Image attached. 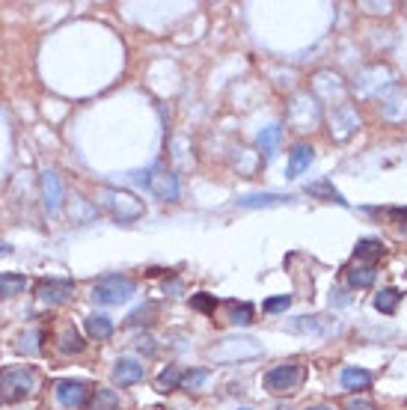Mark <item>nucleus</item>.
<instances>
[{
  "label": "nucleus",
  "mask_w": 407,
  "mask_h": 410,
  "mask_svg": "<svg viewBox=\"0 0 407 410\" xmlns=\"http://www.w3.org/2000/svg\"><path fill=\"white\" fill-rule=\"evenodd\" d=\"M292 196H283V194H247L238 199V205H244V208H267V205H283V203H289Z\"/></svg>",
  "instance_id": "obj_12"
},
{
  "label": "nucleus",
  "mask_w": 407,
  "mask_h": 410,
  "mask_svg": "<svg viewBox=\"0 0 407 410\" xmlns=\"http://www.w3.org/2000/svg\"><path fill=\"white\" fill-rule=\"evenodd\" d=\"M191 306H193V309H200V313H214L217 301H214L211 295H193V297H191Z\"/></svg>",
  "instance_id": "obj_27"
},
{
  "label": "nucleus",
  "mask_w": 407,
  "mask_h": 410,
  "mask_svg": "<svg viewBox=\"0 0 407 410\" xmlns=\"http://www.w3.org/2000/svg\"><path fill=\"white\" fill-rule=\"evenodd\" d=\"M241 410H250V407H241Z\"/></svg>",
  "instance_id": "obj_35"
},
{
  "label": "nucleus",
  "mask_w": 407,
  "mask_h": 410,
  "mask_svg": "<svg viewBox=\"0 0 407 410\" xmlns=\"http://www.w3.org/2000/svg\"><path fill=\"white\" fill-rule=\"evenodd\" d=\"M33 386H36V378L30 369H6V372H0V398L3 402H18Z\"/></svg>",
  "instance_id": "obj_3"
},
{
  "label": "nucleus",
  "mask_w": 407,
  "mask_h": 410,
  "mask_svg": "<svg viewBox=\"0 0 407 410\" xmlns=\"http://www.w3.org/2000/svg\"><path fill=\"white\" fill-rule=\"evenodd\" d=\"M59 342H63V351H72V354L84 351V339H81V333H77L75 327H66L63 336H59Z\"/></svg>",
  "instance_id": "obj_21"
},
{
  "label": "nucleus",
  "mask_w": 407,
  "mask_h": 410,
  "mask_svg": "<svg viewBox=\"0 0 407 410\" xmlns=\"http://www.w3.org/2000/svg\"><path fill=\"white\" fill-rule=\"evenodd\" d=\"M155 315H158V306L155 304H146V306H140V309H134L131 315H128V324H152L155 322Z\"/></svg>",
  "instance_id": "obj_22"
},
{
  "label": "nucleus",
  "mask_w": 407,
  "mask_h": 410,
  "mask_svg": "<svg viewBox=\"0 0 407 410\" xmlns=\"http://www.w3.org/2000/svg\"><path fill=\"white\" fill-rule=\"evenodd\" d=\"M336 297H330V301L336 304V306H345V304H348L351 301V297H348V292H342V288H336V292H333Z\"/></svg>",
  "instance_id": "obj_29"
},
{
  "label": "nucleus",
  "mask_w": 407,
  "mask_h": 410,
  "mask_svg": "<svg viewBox=\"0 0 407 410\" xmlns=\"http://www.w3.org/2000/svg\"><path fill=\"white\" fill-rule=\"evenodd\" d=\"M292 306V297L289 295H280V297H267V301L262 304L265 313H283V309Z\"/></svg>",
  "instance_id": "obj_26"
},
{
  "label": "nucleus",
  "mask_w": 407,
  "mask_h": 410,
  "mask_svg": "<svg viewBox=\"0 0 407 410\" xmlns=\"http://www.w3.org/2000/svg\"><path fill=\"white\" fill-rule=\"evenodd\" d=\"M345 410H378V407H375L372 402H348Z\"/></svg>",
  "instance_id": "obj_30"
},
{
  "label": "nucleus",
  "mask_w": 407,
  "mask_h": 410,
  "mask_svg": "<svg viewBox=\"0 0 407 410\" xmlns=\"http://www.w3.org/2000/svg\"><path fill=\"white\" fill-rule=\"evenodd\" d=\"M205 381H208V372H205V369H193V372H184V375H182L178 386H182V389H200Z\"/></svg>",
  "instance_id": "obj_23"
},
{
  "label": "nucleus",
  "mask_w": 407,
  "mask_h": 410,
  "mask_svg": "<svg viewBox=\"0 0 407 410\" xmlns=\"http://www.w3.org/2000/svg\"><path fill=\"white\" fill-rule=\"evenodd\" d=\"M375 277H378L375 265H351L348 268V286L351 288H369L375 283Z\"/></svg>",
  "instance_id": "obj_13"
},
{
  "label": "nucleus",
  "mask_w": 407,
  "mask_h": 410,
  "mask_svg": "<svg viewBox=\"0 0 407 410\" xmlns=\"http://www.w3.org/2000/svg\"><path fill=\"white\" fill-rule=\"evenodd\" d=\"M86 333L93 336V339H107V336L113 333V322L107 315H98L95 313V315L86 318Z\"/></svg>",
  "instance_id": "obj_15"
},
{
  "label": "nucleus",
  "mask_w": 407,
  "mask_h": 410,
  "mask_svg": "<svg viewBox=\"0 0 407 410\" xmlns=\"http://www.w3.org/2000/svg\"><path fill=\"white\" fill-rule=\"evenodd\" d=\"M312 164V146L306 143H297L292 152H289V167H285V178H297L303 169H310Z\"/></svg>",
  "instance_id": "obj_9"
},
{
  "label": "nucleus",
  "mask_w": 407,
  "mask_h": 410,
  "mask_svg": "<svg viewBox=\"0 0 407 410\" xmlns=\"http://www.w3.org/2000/svg\"><path fill=\"white\" fill-rule=\"evenodd\" d=\"M280 137H283V128H280V125H267V128H262L256 140H259V149H262V152L271 158V155L276 152V143H280Z\"/></svg>",
  "instance_id": "obj_16"
},
{
  "label": "nucleus",
  "mask_w": 407,
  "mask_h": 410,
  "mask_svg": "<svg viewBox=\"0 0 407 410\" xmlns=\"http://www.w3.org/2000/svg\"><path fill=\"white\" fill-rule=\"evenodd\" d=\"M339 381H342L345 389H351V393H363V389H369V386H372V375L366 372V369L348 366V369H342Z\"/></svg>",
  "instance_id": "obj_10"
},
{
  "label": "nucleus",
  "mask_w": 407,
  "mask_h": 410,
  "mask_svg": "<svg viewBox=\"0 0 407 410\" xmlns=\"http://www.w3.org/2000/svg\"><path fill=\"white\" fill-rule=\"evenodd\" d=\"M36 295H39V301H45V304H63L75 295V283L72 279H48V283H39Z\"/></svg>",
  "instance_id": "obj_6"
},
{
  "label": "nucleus",
  "mask_w": 407,
  "mask_h": 410,
  "mask_svg": "<svg viewBox=\"0 0 407 410\" xmlns=\"http://www.w3.org/2000/svg\"><path fill=\"white\" fill-rule=\"evenodd\" d=\"M178 381H182V372H178L176 366H167V372H161V378H158V389H161V393H170V389L178 386Z\"/></svg>",
  "instance_id": "obj_24"
},
{
  "label": "nucleus",
  "mask_w": 407,
  "mask_h": 410,
  "mask_svg": "<svg viewBox=\"0 0 407 410\" xmlns=\"http://www.w3.org/2000/svg\"><path fill=\"white\" fill-rule=\"evenodd\" d=\"M137 348H140V351H143V348H146V351H155V348H152V339H149V336H143L140 342H137Z\"/></svg>",
  "instance_id": "obj_31"
},
{
  "label": "nucleus",
  "mask_w": 407,
  "mask_h": 410,
  "mask_svg": "<svg viewBox=\"0 0 407 410\" xmlns=\"http://www.w3.org/2000/svg\"><path fill=\"white\" fill-rule=\"evenodd\" d=\"M289 330H301V333H324V327L319 324V318H297V322L289 324Z\"/></svg>",
  "instance_id": "obj_25"
},
{
  "label": "nucleus",
  "mask_w": 407,
  "mask_h": 410,
  "mask_svg": "<svg viewBox=\"0 0 407 410\" xmlns=\"http://www.w3.org/2000/svg\"><path fill=\"white\" fill-rule=\"evenodd\" d=\"M392 220H395V226H399V232L401 235H407V208H404V212H401V208H392Z\"/></svg>",
  "instance_id": "obj_28"
},
{
  "label": "nucleus",
  "mask_w": 407,
  "mask_h": 410,
  "mask_svg": "<svg viewBox=\"0 0 407 410\" xmlns=\"http://www.w3.org/2000/svg\"><path fill=\"white\" fill-rule=\"evenodd\" d=\"M276 410H292V407H289V404H280V407H276Z\"/></svg>",
  "instance_id": "obj_34"
},
{
  "label": "nucleus",
  "mask_w": 407,
  "mask_h": 410,
  "mask_svg": "<svg viewBox=\"0 0 407 410\" xmlns=\"http://www.w3.org/2000/svg\"><path fill=\"white\" fill-rule=\"evenodd\" d=\"M306 194L310 196H319L324 199V203H336V205H348V199H345L336 187L327 182V178H321V182H315V185H306Z\"/></svg>",
  "instance_id": "obj_11"
},
{
  "label": "nucleus",
  "mask_w": 407,
  "mask_h": 410,
  "mask_svg": "<svg viewBox=\"0 0 407 410\" xmlns=\"http://www.w3.org/2000/svg\"><path fill=\"white\" fill-rule=\"evenodd\" d=\"M0 253H9V247H6V244H0Z\"/></svg>",
  "instance_id": "obj_33"
},
{
  "label": "nucleus",
  "mask_w": 407,
  "mask_h": 410,
  "mask_svg": "<svg viewBox=\"0 0 407 410\" xmlns=\"http://www.w3.org/2000/svg\"><path fill=\"white\" fill-rule=\"evenodd\" d=\"M229 309H232L229 322H232V324H241V327H244V324H250V322H253V315H256V309H253L250 304H235V301H232Z\"/></svg>",
  "instance_id": "obj_20"
},
{
  "label": "nucleus",
  "mask_w": 407,
  "mask_h": 410,
  "mask_svg": "<svg viewBox=\"0 0 407 410\" xmlns=\"http://www.w3.org/2000/svg\"><path fill=\"white\" fill-rule=\"evenodd\" d=\"M306 378V369L301 363H280L265 375V389L271 395H285V393H297Z\"/></svg>",
  "instance_id": "obj_1"
},
{
  "label": "nucleus",
  "mask_w": 407,
  "mask_h": 410,
  "mask_svg": "<svg viewBox=\"0 0 407 410\" xmlns=\"http://www.w3.org/2000/svg\"><path fill=\"white\" fill-rule=\"evenodd\" d=\"M27 288V279L21 274H0V297H15Z\"/></svg>",
  "instance_id": "obj_17"
},
{
  "label": "nucleus",
  "mask_w": 407,
  "mask_h": 410,
  "mask_svg": "<svg viewBox=\"0 0 407 410\" xmlns=\"http://www.w3.org/2000/svg\"><path fill=\"white\" fill-rule=\"evenodd\" d=\"M42 196H45V212L57 214L59 203H63V185H59V176L51 173V169L42 173Z\"/></svg>",
  "instance_id": "obj_8"
},
{
  "label": "nucleus",
  "mask_w": 407,
  "mask_h": 410,
  "mask_svg": "<svg viewBox=\"0 0 407 410\" xmlns=\"http://www.w3.org/2000/svg\"><path fill=\"white\" fill-rule=\"evenodd\" d=\"M134 292H137V283H134V279L111 274V277H102V279H98V283L93 286V301H95V304H104V306H113V304H125Z\"/></svg>",
  "instance_id": "obj_2"
},
{
  "label": "nucleus",
  "mask_w": 407,
  "mask_h": 410,
  "mask_svg": "<svg viewBox=\"0 0 407 410\" xmlns=\"http://www.w3.org/2000/svg\"><path fill=\"white\" fill-rule=\"evenodd\" d=\"M86 395H89V384L86 381H57V398H59V404L68 407V410L84 407Z\"/></svg>",
  "instance_id": "obj_5"
},
{
  "label": "nucleus",
  "mask_w": 407,
  "mask_h": 410,
  "mask_svg": "<svg viewBox=\"0 0 407 410\" xmlns=\"http://www.w3.org/2000/svg\"><path fill=\"white\" fill-rule=\"evenodd\" d=\"M354 256L357 259H381L384 256V244L378 241V238H363V241L357 244Z\"/></svg>",
  "instance_id": "obj_19"
},
{
  "label": "nucleus",
  "mask_w": 407,
  "mask_h": 410,
  "mask_svg": "<svg viewBox=\"0 0 407 410\" xmlns=\"http://www.w3.org/2000/svg\"><path fill=\"white\" fill-rule=\"evenodd\" d=\"M146 187L158 199H164V203H176L178 199V178L170 173V169H155V173L146 178Z\"/></svg>",
  "instance_id": "obj_4"
},
{
  "label": "nucleus",
  "mask_w": 407,
  "mask_h": 410,
  "mask_svg": "<svg viewBox=\"0 0 407 410\" xmlns=\"http://www.w3.org/2000/svg\"><path fill=\"white\" fill-rule=\"evenodd\" d=\"M399 304H401V292H399V288H381V292L375 295V309L384 313V315H392L395 309H399Z\"/></svg>",
  "instance_id": "obj_14"
},
{
  "label": "nucleus",
  "mask_w": 407,
  "mask_h": 410,
  "mask_svg": "<svg viewBox=\"0 0 407 410\" xmlns=\"http://www.w3.org/2000/svg\"><path fill=\"white\" fill-rule=\"evenodd\" d=\"M306 410H330V407H327V404H310Z\"/></svg>",
  "instance_id": "obj_32"
},
{
  "label": "nucleus",
  "mask_w": 407,
  "mask_h": 410,
  "mask_svg": "<svg viewBox=\"0 0 407 410\" xmlns=\"http://www.w3.org/2000/svg\"><path fill=\"white\" fill-rule=\"evenodd\" d=\"M143 375H146V366L143 363H137V360H116V366H113V381L119 386H128V384H137V381H143Z\"/></svg>",
  "instance_id": "obj_7"
},
{
  "label": "nucleus",
  "mask_w": 407,
  "mask_h": 410,
  "mask_svg": "<svg viewBox=\"0 0 407 410\" xmlns=\"http://www.w3.org/2000/svg\"><path fill=\"white\" fill-rule=\"evenodd\" d=\"M89 410H119V395L113 389H95L93 402H89Z\"/></svg>",
  "instance_id": "obj_18"
}]
</instances>
